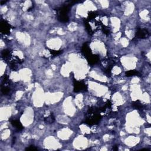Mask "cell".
<instances>
[{
    "mask_svg": "<svg viewBox=\"0 0 151 151\" xmlns=\"http://www.w3.org/2000/svg\"><path fill=\"white\" fill-rule=\"evenodd\" d=\"M11 26L7 21H2L0 23V31L4 34H8L10 32Z\"/></svg>",
    "mask_w": 151,
    "mask_h": 151,
    "instance_id": "6da1fadb",
    "label": "cell"
},
{
    "mask_svg": "<svg viewBox=\"0 0 151 151\" xmlns=\"http://www.w3.org/2000/svg\"><path fill=\"white\" fill-rule=\"evenodd\" d=\"M87 89V87L83 83L80 81H75L74 82V90L76 92H85L86 91Z\"/></svg>",
    "mask_w": 151,
    "mask_h": 151,
    "instance_id": "7a4b0ae2",
    "label": "cell"
},
{
    "mask_svg": "<svg viewBox=\"0 0 151 151\" xmlns=\"http://www.w3.org/2000/svg\"><path fill=\"white\" fill-rule=\"evenodd\" d=\"M148 36V31L145 29H139L136 33V37L138 38H145Z\"/></svg>",
    "mask_w": 151,
    "mask_h": 151,
    "instance_id": "3957f363",
    "label": "cell"
},
{
    "mask_svg": "<svg viewBox=\"0 0 151 151\" xmlns=\"http://www.w3.org/2000/svg\"><path fill=\"white\" fill-rule=\"evenodd\" d=\"M86 59H87V61L89 62V63L92 65H95V64H96L99 60V57L93 54H91L90 56L87 57Z\"/></svg>",
    "mask_w": 151,
    "mask_h": 151,
    "instance_id": "277c9868",
    "label": "cell"
},
{
    "mask_svg": "<svg viewBox=\"0 0 151 151\" xmlns=\"http://www.w3.org/2000/svg\"><path fill=\"white\" fill-rule=\"evenodd\" d=\"M81 51H82L83 54L85 55V56L86 57H87L89 56H90L92 54V51H91V49H90L89 46H88V44L87 43L85 44L83 46L82 49H81Z\"/></svg>",
    "mask_w": 151,
    "mask_h": 151,
    "instance_id": "5b68a950",
    "label": "cell"
},
{
    "mask_svg": "<svg viewBox=\"0 0 151 151\" xmlns=\"http://www.w3.org/2000/svg\"><path fill=\"white\" fill-rule=\"evenodd\" d=\"M69 7L68 5L64 6L61 7L58 10V16L60 15H67L68 12H69Z\"/></svg>",
    "mask_w": 151,
    "mask_h": 151,
    "instance_id": "8992f818",
    "label": "cell"
},
{
    "mask_svg": "<svg viewBox=\"0 0 151 151\" xmlns=\"http://www.w3.org/2000/svg\"><path fill=\"white\" fill-rule=\"evenodd\" d=\"M132 106L136 109H138V110H141L143 108V104L141 103L139 100H136V101H135L133 102L132 103Z\"/></svg>",
    "mask_w": 151,
    "mask_h": 151,
    "instance_id": "52a82bcc",
    "label": "cell"
},
{
    "mask_svg": "<svg viewBox=\"0 0 151 151\" xmlns=\"http://www.w3.org/2000/svg\"><path fill=\"white\" fill-rule=\"evenodd\" d=\"M11 123L12 124V126L14 127H16V128H17V129L19 130H21L23 129V126H22V124L21 122L18 120H12L11 122Z\"/></svg>",
    "mask_w": 151,
    "mask_h": 151,
    "instance_id": "ba28073f",
    "label": "cell"
},
{
    "mask_svg": "<svg viewBox=\"0 0 151 151\" xmlns=\"http://www.w3.org/2000/svg\"><path fill=\"white\" fill-rule=\"evenodd\" d=\"M57 18L59 21L62 22H67L69 20L68 15H60V16H58Z\"/></svg>",
    "mask_w": 151,
    "mask_h": 151,
    "instance_id": "9c48e42d",
    "label": "cell"
},
{
    "mask_svg": "<svg viewBox=\"0 0 151 151\" xmlns=\"http://www.w3.org/2000/svg\"><path fill=\"white\" fill-rule=\"evenodd\" d=\"M55 119H54V117L53 114H50L49 116L47 117L44 119V121L46 122V123H51L53 122L54 121Z\"/></svg>",
    "mask_w": 151,
    "mask_h": 151,
    "instance_id": "30bf717a",
    "label": "cell"
},
{
    "mask_svg": "<svg viewBox=\"0 0 151 151\" xmlns=\"http://www.w3.org/2000/svg\"><path fill=\"white\" fill-rule=\"evenodd\" d=\"M139 75V73L136 70H129L126 72V76L127 77L133 76H137Z\"/></svg>",
    "mask_w": 151,
    "mask_h": 151,
    "instance_id": "8fae6325",
    "label": "cell"
},
{
    "mask_svg": "<svg viewBox=\"0 0 151 151\" xmlns=\"http://www.w3.org/2000/svg\"><path fill=\"white\" fill-rule=\"evenodd\" d=\"M97 16V13L96 12H94V11H90V12L88 14V21H91V20H94V18L96 17V16Z\"/></svg>",
    "mask_w": 151,
    "mask_h": 151,
    "instance_id": "7c38bea8",
    "label": "cell"
},
{
    "mask_svg": "<svg viewBox=\"0 0 151 151\" xmlns=\"http://www.w3.org/2000/svg\"><path fill=\"white\" fill-rule=\"evenodd\" d=\"M2 56L4 59H8V58L11 57V53H10V51L8 50H4L2 53Z\"/></svg>",
    "mask_w": 151,
    "mask_h": 151,
    "instance_id": "4fadbf2b",
    "label": "cell"
},
{
    "mask_svg": "<svg viewBox=\"0 0 151 151\" xmlns=\"http://www.w3.org/2000/svg\"><path fill=\"white\" fill-rule=\"evenodd\" d=\"M50 53L53 55V56H56L62 53L63 51L61 50H50Z\"/></svg>",
    "mask_w": 151,
    "mask_h": 151,
    "instance_id": "5bb4252c",
    "label": "cell"
},
{
    "mask_svg": "<svg viewBox=\"0 0 151 151\" xmlns=\"http://www.w3.org/2000/svg\"><path fill=\"white\" fill-rule=\"evenodd\" d=\"M1 91H2V93L3 94H8L10 92V89L8 87H2L1 89Z\"/></svg>",
    "mask_w": 151,
    "mask_h": 151,
    "instance_id": "9a60e30c",
    "label": "cell"
},
{
    "mask_svg": "<svg viewBox=\"0 0 151 151\" xmlns=\"http://www.w3.org/2000/svg\"><path fill=\"white\" fill-rule=\"evenodd\" d=\"M102 30H103V32L105 34L108 35L110 33V31H109V28L106 27L105 26H102Z\"/></svg>",
    "mask_w": 151,
    "mask_h": 151,
    "instance_id": "2e32d148",
    "label": "cell"
},
{
    "mask_svg": "<svg viewBox=\"0 0 151 151\" xmlns=\"http://www.w3.org/2000/svg\"><path fill=\"white\" fill-rule=\"evenodd\" d=\"M37 149V148H36L35 146H29L28 148H27V149H26V150L27 151H36Z\"/></svg>",
    "mask_w": 151,
    "mask_h": 151,
    "instance_id": "e0dca14e",
    "label": "cell"
},
{
    "mask_svg": "<svg viewBox=\"0 0 151 151\" xmlns=\"http://www.w3.org/2000/svg\"><path fill=\"white\" fill-rule=\"evenodd\" d=\"M118 148H117L116 146H115L114 148H113V150H118Z\"/></svg>",
    "mask_w": 151,
    "mask_h": 151,
    "instance_id": "ac0fdd59",
    "label": "cell"
}]
</instances>
